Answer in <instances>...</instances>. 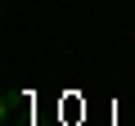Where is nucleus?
I'll return each instance as SVG.
<instances>
[]
</instances>
